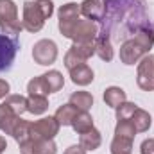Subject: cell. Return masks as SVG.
Returning <instances> with one entry per match:
<instances>
[{"label":"cell","instance_id":"1","mask_svg":"<svg viewBox=\"0 0 154 154\" xmlns=\"http://www.w3.org/2000/svg\"><path fill=\"white\" fill-rule=\"evenodd\" d=\"M154 47V31L152 25L140 29L134 36L127 38L120 47V61L124 65H134L143 56H147Z\"/></svg>","mask_w":154,"mask_h":154},{"label":"cell","instance_id":"2","mask_svg":"<svg viewBox=\"0 0 154 154\" xmlns=\"http://www.w3.org/2000/svg\"><path fill=\"white\" fill-rule=\"evenodd\" d=\"M59 32L74 43H90L99 36V27L91 20H82L81 16L74 18H59Z\"/></svg>","mask_w":154,"mask_h":154},{"label":"cell","instance_id":"3","mask_svg":"<svg viewBox=\"0 0 154 154\" xmlns=\"http://www.w3.org/2000/svg\"><path fill=\"white\" fill-rule=\"evenodd\" d=\"M52 13H54L52 0H29L23 4L22 25L29 32H39L45 25V20H48Z\"/></svg>","mask_w":154,"mask_h":154},{"label":"cell","instance_id":"4","mask_svg":"<svg viewBox=\"0 0 154 154\" xmlns=\"http://www.w3.org/2000/svg\"><path fill=\"white\" fill-rule=\"evenodd\" d=\"M0 31L14 38L23 31L22 20L18 18V7L13 0H0Z\"/></svg>","mask_w":154,"mask_h":154},{"label":"cell","instance_id":"5","mask_svg":"<svg viewBox=\"0 0 154 154\" xmlns=\"http://www.w3.org/2000/svg\"><path fill=\"white\" fill-rule=\"evenodd\" d=\"M91 56H95V41L90 43H74L68 52L65 54V66L68 70L75 68L79 65H84Z\"/></svg>","mask_w":154,"mask_h":154},{"label":"cell","instance_id":"6","mask_svg":"<svg viewBox=\"0 0 154 154\" xmlns=\"http://www.w3.org/2000/svg\"><path fill=\"white\" fill-rule=\"evenodd\" d=\"M20 50V41L14 36H7L0 32V74L11 70L14 57Z\"/></svg>","mask_w":154,"mask_h":154},{"label":"cell","instance_id":"7","mask_svg":"<svg viewBox=\"0 0 154 154\" xmlns=\"http://www.w3.org/2000/svg\"><path fill=\"white\" fill-rule=\"evenodd\" d=\"M32 59L41 66H48L57 59V45L52 39H39L32 47Z\"/></svg>","mask_w":154,"mask_h":154},{"label":"cell","instance_id":"8","mask_svg":"<svg viewBox=\"0 0 154 154\" xmlns=\"http://www.w3.org/2000/svg\"><path fill=\"white\" fill-rule=\"evenodd\" d=\"M136 82L143 91H154V56L147 54L140 59L136 70Z\"/></svg>","mask_w":154,"mask_h":154},{"label":"cell","instance_id":"9","mask_svg":"<svg viewBox=\"0 0 154 154\" xmlns=\"http://www.w3.org/2000/svg\"><path fill=\"white\" fill-rule=\"evenodd\" d=\"M59 122L56 120V116H45L39 118L36 122H32L31 127V138H45V140H52L57 133H59Z\"/></svg>","mask_w":154,"mask_h":154},{"label":"cell","instance_id":"10","mask_svg":"<svg viewBox=\"0 0 154 154\" xmlns=\"http://www.w3.org/2000/svg\"><path fill=\"white\" fill-rule=\"evenodd\" d=\"M57 147L54 140L45 138H29L27 142L20 143V154H56Z\"/></svg>","mask_w":154,"mask_h":154},{"label":"cell","instance_id":"11","mask_svg":"<svg viewBox=\"0 0 154 154\" xmlns=\"http://www.w3.org/2000/svg\"><path fill=\"white\" fill-rule=\"evenodd\" d=\"M81 14L91 22H102L104 18V0H84L81 4Z\"/></svg>","mask_w":154,"mask_h":154},{"label":"cell","instance_id":"12","mask_svg":"<svg viewBox=\"0 0 154 154\" xmlns=\"http://www.w3.org/2000/svg\"><path fill=\"white\" fill-rule=\"evenodd\" d=\"M95 56H99V57H100L102 61H106V63H109V61L113 59L115 52H113V45H111L109 36L99 32V36L95 38Z\"/></svg>","mask_w":154,"mask_h":154},{"label":"cell","instance_id":"13","mask_svg":"<svg viewBox=\"0 0 154 154\" xmlns=\"http://www.w3.org/2000/svg\"><path fill=\"white\" fill-rule=\"evenodd\" d=\"M39 77H41V81H43L48 95L59 91L65 86V77H63L61 72H57V70H48V72H45L43 75H39Z\"/></svg>","mask_w":154,"mask_h":154},{"label":"cell","instance_id":"14","mask_svg":"<svg viewBox=\"0 0 154 154\" xmlns=\"http://www.w3.org/2000/svg\"><path fill=\"white\" fill-rule=\"evenodd\" d=\"M70 72V79L72 82L77 84V86H88L91 81H93V70L84 63V65H79L75 68L68 70Z\"/></svg>","mask_w":154,"mask_h":154},{"label":"cell","instance_id":"15","mask_svg":"<svg viewBox=\"0 0 154 154\" xmlns=\"http://www.w3.org/2000/svg\"><path fill=\"white\" fill-rule=\"evenodd\" d=\"M100 143H102V136L95 127H91L90 131L79 134V145L82 149H86V151H97L100 147Z\"/></svg>","mask_w":154,"mask_h":154},{"label":"cell","instance_id":"16","mask_svg":"<svg viewBox=\"0 0 154 154\" xmlns=\"http://www.w3.org/2000/svg\"><path fill=\"white\" fill-rule=\"evenodd\" d=\"M68 104H72L77 111H90L93 106V97L88 91H74L68 99Z\"/></svg>","mask_w":154,"mask_h":154},{"label":"cell","instance_id":"17","mask_svg":"<svg viewBox=\"0 0 154 154\" xmlns=\"http://www.w3.org/2000/svg\"><path fill=\"white\" fill-rule=\"evenodd\" d=\"M31 127H32V122H27V120H23L22 116L16 120V124H14V127H13V131H11V136L14 138V142L20 145V143H23V142H27L29 138H31Z\"/></svg>","mask_w":154,"mask_h":154},{"label":"cell","instance_id":"18","mask_svg":"<svg viewBox=\"0 0 154 154\" xmlns=\"http://www.w3.org/2000/svg\"><path fill=\"white\" fill-rule=\"evenodd\" d=\"M125 100H127V97H125V91H124L122 88H118V86H109V88L104 90V102H106V106L116 109V108H118L120 104H124Z\"/></svg>","mask_w":154,"mask_h":154},{"label":"cell","instance_id":"19","mask_svg":"<svg viewBox=\"0 0 154 154\" xmlns=\"http://www.w3.org/2000/svg\"><path fill=\"white\" fill-rule=\"evenodd\" d=\"M18 118L20 116L16 113H13L4 102L0 104V131H4L5 134H11V131H13V127H14Z\"/></svg>","mask_w":154,"mask_h":154},{"label":"cell","instance_id":"20","mask_svg":"<svg viewBox=\"0 0 154 154\" xmlns=\"http://www.w3.org/2000/svg\"><path fill=\"white\" fill-rule=\"evenodd\" d=\"M129 120H131V124L134 125L136 133H145V131H149L151 122H152L149 111H145V109H142V108H136V111L133 113V116H131Z\"/></svg>","mask_w":154,"mask_h":154},{"label":"cell","instance_id":"21","mask_svg":"<svg viewBox=\"0 0 154 154\" xmlns=\"http://www.w3.org/2000/svg\"><path fill=\"white\" fill-rule=\"evenodd\" d=\"M48 109V100L43 95H29L27 97V111L32 115H43Z\"/></svg>","mask_w":154,"mask_h":154},{"label":"cell","instance_id":"22","mask_svg":"<svg viewBox=\"0 0 154 154\" xmlns=\"http://www.w3.org/2000/svg\"><path fill=\"white\" fill-rule=\"evenodd\" d=\"M4 104L18 116H22L27 111V97H23V95H7Z\"/></svg>","mask_w":154,"mask_h":154},{"label":"cell","instance_id":"23","mask_svg":"<svg viewBox=\"0 0 154 154\" xmlns=\"http://www.w3.org/2000/svg\"><path fill=\"white\" fill-rule=\"evenodd\" d=\"M72 127H74V131L77 134H82V133H86L93 127V118L88 111H79L74 118V122H72Z\"/></svg>","mask_w":154,"mask_h":154},{"label":"cell","instance_id":"24","mask_svg":"<svg viewBox=\"0 0 154 154\" xmlns=\"http://www.w3.org/2000/svg\"><path fill=\"white\" fill-rule=\"evenodd\" d=\"M77 113L79 111H77L72 104H63V106L57 108V111H56L54 116L59 122V125H72V122H74V118H75Z\"/></svg>","mask_w":154,"mask_h":154},{"label":"cell","instance_id":"25","mask_svg":"<svg viewBox=\"0 0 154 154\" xmlns=\"http://www.w3.org/2000/svg\"><path fill=\"white\" fill-rule=\"evenodd\" d=\"M109 151H111V154H131L133 152V140L115 134V138L109 145Z\"/></svg>","mask_w":154,"mask_h":154},{"label":"cell","instance_id":"26","mask_svg":"<svg viewBox=\"0 0 154 154\" xmlns=\"http://www.w3.org/2000/svg\"><path fill=\"white\" fill-rule=\"evenodd\" d=\"M115 134L134 140V136H136V129H134V125L131 124V120H116Z\"/></svg>","mask_w":154,"mask_h":154},{"label":"cell","instance_id":"27","mask_svg":"<svg viewBox=\"0 0 154 154\" xmlns=\"http://www.w3.org/2000/svg\"><path fill=\"white\" fill-rule=\"evenodd\" d=\"M27 91H29V95H43V97H47L48 95V91H47V88H45V84H43V81H41V77H32L31 81H29V84H27Z\"/></svg>","mask_w":154,"mask_h":154},{"label":"cell","instance_id":"28","mask_svg":"<svg viewBox=\"0 0 154 154\" xmlns=\"http://www.w3.org/2000/svg\"><path fill=\"white\" fill-rule=\"evenodd\" d=\"M136 104L134 102H124V104H120L118 108H116V120H129L131 116H133V113L136 111Z\"/></svg>","mask_w":154,"mask_h":154},{"label":"cell","instance_id":"29","mask_svg":"<svg viewBox=\"0 0 154 154\" xmlns=\"http://www.w3.org/2000/svg\"><path fill=\"white\" fill-rule=\"evenodd\" d=\"M140 152L142 154H154V138H147V140L142 142Z\"/></svg>","mask_w":154,"mask_h":154},{"label":"cell","instance_id":"30","mask_svg":"<svg viewBox=\"0 0 154 154\" xmlns=\"http://www.w3.org/2000/svg\"><path fill=\"white\" fill-rule=\"evenodd\" d=\"M9 90H11L9 82H7L5 79H0V99H5V97L9 95Z\"/></svg>","mask_w":154,"mask_h":154},{"label":"cell","instance_id":"31","mask_svg":"<svg viewBox=\"0 0 154 154\" xmlns=\"http://www.w3.org/2000/svg\"><path fill=\"white\" fill-rule=\"evenodd\" d=\"M86 152H88V151H86V149H82L81 145H72V147H68L63 154H86Z\"/></svg>","mask_w":154,"mask_h":154},{"label":"cell","instance_id":"32","mask_svg":"<svg viewBox=\"0 0 154 154\" xmlns=\"http://www.w3.org/2000/svg\"><path fill=\"white\" fill-rule=\"evenodd\" d=\"M5 149H7V142H5V138H4V136H0V154L4 152Z\"/></svg>","mask_w":154,"mask_h":154},{"label":"cell","instance_id":"33","mask_svg":"<svg viewBox=\"0 0 154 154\" xmlns=\"http://www.w3.org/2000/svg\"><path fill=\"white\" fill-rule=\"evenodd\" d=\"M152 31H154V27H152Z\"/></svg>","mask_w":154,"mask_h":154},{"label":"cell","instance_id":"34","mask_svg":"<svg viewBox=\"0 0 154 154\" xmlns=\"http://www.w3.org/2000/svg\"><path fill=\"white\" fill-rule=\"evenodd\" d=\"M104 2H106V0H104Z\"/></svg>","mask_w":154,"mask_h":154}]
</instances>
